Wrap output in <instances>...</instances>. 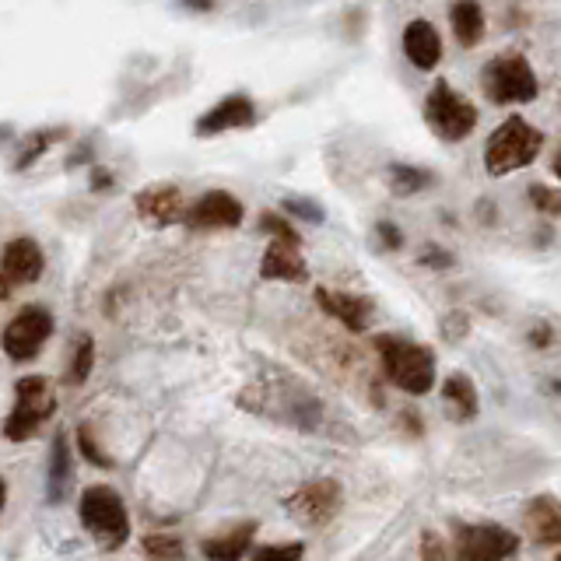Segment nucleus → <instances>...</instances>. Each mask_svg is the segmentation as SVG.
Instances as JSON below:
<instances>
[{
    "label": "nucleus",
    "instance_id": "f257e3e1",
    "mask_svg": "<svg viewBox=\"0 0 561 561\" xmlns=\"http://www.w3.org/2000/svg\"><path fill=\"white\" fill-rule=\"evenodd\" d=\"M544 148V134L537 127H529L526 120L512 116L506 120L502 127H498L491 137H488V148H485V169L488 176H509L516 173V169L529 165L540 154Z\"/></svg>",
    "mask_w": 561,
    "mask_h": 561
},
{
    "label": "nucleus",
    "instance_id": "f03ea898",
    "mask_svg": "<svg viewBox=\"0 0 561 561\" xmlns=\"http://www.w3.org/2000/svg\"><path fill=\"white\" fill-rule=\"evenodd\" d=\"M379 354H383L386 376L394 379V386H400L403 394L421 397L432 389L435 358L428 348L411 345V340H400V337H379Z\"/></svg>",
    "mask_w": 561,
    "mask_h": 561
},
{
    "label": "nucleus",
    "instance_id": "7ed1b4c3",
    "mask_svg": "<svg viewBox=\"0 0 561 561\" xmlns=\"http://www.w3.org/2000/svg\"><path fill=\"white\" fill-rule=\"evenodd\" d=\"M14 394H18V403H14V411L4 421V435L11 442H25V439H33L42 421L53 414L57 400H53V386L46 383L42 376L18 379Z\"/></svg>",
    "mask_w": 561,
    "mask_h": 561
},
{
    "label": "nucleus",
    "instance_id": "20e7f679",
    "mask_svg": "<svg viewBox=\"0 0 561 561\" xmlns=\"http://www.w3.org/2000/svg\"><path fill=\"white\" fill-rule=\"evenodd\" d=\"M537 74L526 64V57L509 53V57H495L485 67V96L498 105H512V102H534L537 99Z\"/></svg>",
    "mask_w": 561,
    "mask_h": 561
},
{
    "label": "nucleus",
    "instance_id": "39448f33",
    "mask_svg": "<svg viewBox=\"0 0 561 561\" xmlns=\"http://www.w3.org/2000/svg\"><path fill=\"white\" fill-rule=\"evenodd\" d=\"M425 120L442 140H463L477 127V109L463 96H457V91L449 88L446 82H439L432 88L428 102H425Z\"/></svg>",
    "mask_w": 561,
    "mask_h": 561
},
{
    "label": "nucleus",
    "instance_id": "423d86ee",
    "mask_svg": "<svg viewBox=\"0 0 561 561\" xmlns=\"http://www.w3.org/2000/svg\"><path fill=\"white\" fill-rule=\"evenodd\" d=\"M82 523L96 537H109V544H120L130 534L127 506H123V498L105 485H91L82 495Z\"/></svg>",
    "mask_w": 561,
    "mask_h": 561
},
{
    "label": "nucleus",
    "instance_id": "0eeeda50",
    "mask_svg": "<svg viewBox=\"0 0 561 561\" xmlns=\"http://www.w3.org/2000/svg\"><path fill=\"white\" fill-rule=\"evenodd\" d=\"M50 334H53V316L42 306H28L4 326V351L14 362H28V358H36L42 351Z\"/></svg>",
    "mask_w": 561,
    "mask_h": 561
},
{
    "label": "nucleus",
    "instance_id": "6e6552de",
    "mask_svg": "<svg viewBox=\"0 0 561 561\" xmlns=\"http://www.w3.org/2000/svg\"><path fill=\"white\" fill-rule=\"evenodd\" d=\"M520 551V537L509 534L506 526H460L457 534V554L463 561H498Z\"/></svg>",
    "mask_w": 561,
    "mask_h": 561
},
{
    "label": "nucleus",
    "instance_id": "1a4fd4ad",
    "mask_svg": "<svg viewBox=\"0 0 561 561\" xmlns=\"http://www.w3.org/2000/svg\"><path fill=\"white\" fill-rule=\"evenodd\" d=\"M340 509V485L337 481H313V485H302L288 498V512L306 526H323L337 516Z\"/></svg>",
    "mask_w": 561,
    "mask_h": 561
},
{
    "label": "nucleus",
    "instance_id": "9d476101",
    "mask_svg": "<svg viewBox=\"0 0 561 561\" xmlns=\"http://www.w3.org/2000/svg\"><path fill=\"white\" fill-rule=\"evenodd\" d=\"M42 274V249L33 239H11L4 257H0V280L8 288H22L33 285Z\"/></svg>",
    "mask_w": 561,
    "mask_h": 561
},
{
    "label": "nucleus",
    "instance_id": "9b49d317",
    "mask_svg": "<svg viewBox=\"0 0 561 561\" xmlns=\"http://www.w3.org/2000/svg\"><path fill=\"white\" fill-rule=\"evenodd\" d=\"M194 228H236L242 222V204L225 190H211L186 214Z\"/></svg>",
    "mask_w": 561,
    "mask_h": 561
},
{
    "label": "nucleus",
    "instance_id": "f8f14e48",
    "mask_svg": "<svg viewBox=\"0 0 561 561\" xmlns=\"http://www.w3.org/2000/svg\"><path fill=\"white\" fill-rule=\"evenodd\" d=\"M253 120H257V105L253 102H249L246 96H228L197 120V134L208 137V134H222V130H232V127H249Z\"/></svg>",
    "mask_w": 561,
    "mask_h": 561
},
{
    "label": "nucleus",
    "instance_id": "ddd939ff",
    "mask_svg": "<svg viewBox=\"0 0 561 561\" xmlns=\"http://www.w3.org/2000/svg\"><path fill=\"white\" fill-rule=\"evenodd\" d=\"M403 53H408V60L417 71H432L435 64H439V60H442V39L432 28V22L417 18V22H411L408 28H403Z\"/></svg>",
    "mask_w": 561,
    "mask_h": 561
},
{
    "label": "nucleus",
    "instance_id": "4468645a",
    "mask_svg": "<svg viewBox=\"0 0 561 561\" xmlns=\"http://www.w3.org/2000/svg\"><path fill=\"white\" fill-rule=\"evenodd\" d=\"M316 302H320L331 316H337L340 323H345L348 331H354V334H362L365 326L372 323V302L362 299V295L326 291V288H320V291H316Z\"/></svg>",
    "mask_w": 561,
    "mask_h": 561
},
{
    "label": "nucleus",
    "instance_id": "2eb2a0df",
    "mask_svg": "<svg viewBox=\"0 0 561 561\" xmlns=\"http://www.w3.org/2000/svg\"><path fill=\"white\" fill-rule=\"evenodd\" d=\"M260 274L271 277V280H309V267L299 257V242L274 239L267 257H263V263H260Z\"/></svg>",
    "mask_w": 561,
    "mask_h": 561
},
{
    "label": "nucleus",
    "instance_id": "dca6fc26",
    "mask_svg": "<svg viewBox=\"0 0 561 561\" xmlns=\"http://www.w3.org/2000/svg\"><path fill=\"white\" fill-rule=\"evenodd\" d=\"M523 523L537 544H561V506L551 495H540L534 502H526Z\"/></svg>",
    "mask_w": 561,
    "mask_h": 561
},
{
    "label": "nucleus",
    "instance_id": "f3484780",
    "mask_svg": "<svg viewBox=\"0 0 561 561\" xmlns=\"http://www.w3.org/2000/svg\"><path fill=\"white\" fill-rule=\"evenodd\" d=\"M453 33L460 46H477L485 39V11H481L477 0H460V4H453Z\"/></svg>",
    "mask_w": 561,
    "mask_h": 561
},
{
    "label": "nucleus",
    "instance_id": "a211bd4d",
    "mask_svg": "<svg viewBox=\"0 0 561 561\" xmlns=\"http://www.w3.org/2000/svg\"><path fill=\"white\" fill-rule=\"evenodd\" d=\"M137 211L151 217V222L165 225L179 214V197H176V190H165V186L162 190H145L137 197Z\"/></svg>",
    "mask_w": 561,
    "mask_h": 561
},
{
    "label": "nucleus",
    "instance_id": "6ab92c4d",
    "mask_svg": "<svg viewBox=\"0 0 561 561\" xmlns=\"http://www.w3.org/2000/svg\"><path fill=\"white\" fill-rule=\"evenodd\" d=\"M442 394H446V400L457 408V417H460V421H471V417L477 414V389H474L471 379L463 376V372H457V376L446 379Z\"/></svg>",
    "mask_w": 561,
    "mask_h": 561
},
{
    "label": "nucleus",
    "instance_id": "aec40b11",
    "mask_svg": "<svg viewBox=\"0 0 561 561\" xmlns=\"http://www.w3.org/2000/svg\"><path fill=\"white\" fill-rule=\"evenodd\" d=\"M67 481H71V449H67L64 435H57V439H53V457H50V498H53V502L64 498Z\"/></svg>",
    "mask_w": 561,
    "mask_h": 561
},
{
    "label": "nucleus",
    "instance_id": "412c9836",
    "mask_svg": "<svg viewBox=\"0 0 561 561\" xmlns=\"http://www.w3.org/2000/svg\"><path fill=\"white\" fill-rule=\"evenodd\" d=\"M249 540H253V526H242L225 540H208L200 551H204L208 558H217V561H232V558H239L249 548Z\"/></svg>",
    "mask_w": 561,
    "mask_h": 561
},
{
    "label": "nucleus",
    "instance_id": "4be33fe9",
    "mask_svg": "<svg viewBox=\"0 0 561 561\" xmlns=\"http://www.w3.org/2000/svg\"><path fill=\"white\" fill-rule=\"evenodd\" d=\"M389 183H394V194L411 197V194L421 190V186H428L432 176L421 173V169H411V165H394V173H389Z\"/></svg>",
    "mask_w": 561,
    "mask_h": 561
},
{
    "label": "nucleus",
    "instance_id": "5701e85b",
    "mask_svg": "<svg viewBox=\"0 0 561 561\" xmlns=\"http://www.w3.org/2000/svg\"><path fill=\"white\" fill-rule=\"evenodd\" d=\"M91 362H96V340H91V337H82V345H77V354H74V362H71L67 379H71V383H85L88 372H91Z\"/></svg>",
    "mask_w": 561,
    "mask_h": 561
},
{
    "label": "nucleus",
    "instance_id": "b1692460",
    "mask_svg": "<svg viewBox=\"0 0 561 561\" xmlns=\"http://www.w3.org/2000/svg\"><path fill=\"white\" fill-rule=\"evenodd\" d=\"M529 197H534V208L544 211V214H561V194L548 190V186H534L529 190Z\"/></svg>",
    "mask_w": 561,
    "mask_h": 561
},
{
    "label": "nucleus",
    "instance_id": "393cba45",
    "mask_svg": "<svg viewBox=\"0 0 561 561\" xmlns=\"http://www.w3.org/2000/svg\"><path fill=\"white\" fill-rule=\"evenodd\" d=\"M263 228L271 232L274 239H288V242H299V232H295L285 217H277V214H263Z\"/></svg>",
    "mask_w": 561,
    "mask_h": 561
},
{
    "label": "nucleus",
    "instance_id": "a878e982",
    "mask_svg": "<svg viewBox=\"0 0 561 561\" xmlns=\"http://www.w3.org/2000/svg\"><path fill=\"white\" fill-rule=\"evenodd\" d=\"M77 442H82V449H85V457L96 463V466H113V460H109L105 453H99V446L91 442V435H88V428H82L77 432Z\"/></svg>",
    "mask_w": 561,
    "mask_h": 561
},
{
    "label": "nucleus",
    "instance_id": "bb28decb",
    "mask_svg": "<svg viewBox=\"0 0 561 561\" xmlns=\"http://www.w3.org/2000/svg\"><path fill=\"white\" fill-rule=\"evenodd\" d=\"M145 551L148 554H159V558H176L179 554V544L176 540H165V537H151L145 544Z\"/></svg>",
    "mask_w": 561,
    "mask_h": 561
},
{
    "label": "nucleus",
    "instance_id": "cd10ccee",
    "mask_svg": "<svg viewBox=\"0 0 561 561\" xmlns=\"http://www.w3.org/2000/svg\"><path fill=\"white\" fill-rule=\"evenodd\" d=\"M285 208H288L291 214L306 217V222H323V211H320L316 204H309V200H288Z\"/></svg>",
    "mask_w": 561,
    "mask_h": 561
},
{
    "label": "nucleus",
    "instance_id": "c85d7f7f",
    "mask_svg": "<svg viewBox=\"0 0 561 561\" xmlns=\"http://www.w3.org/2000/svg\"><path fill=\"white\" fill-rule=\"evenodd\" d=\"M271 554L299 558V554H302V544H271V548H260V551H257V558H271Z\"/></svg>",
    "mask_w": 561,
    "mask_h": 561
},
{
    "label": "nucleus",
    "instance_id": "c756f323",
    "mask_svg": "<svg viewBox=\"0 0 561 561\" xmlns=\"http://www.w3.org/2000/svg\"><path fill=\"white\" fill-rule=\"evenodd\" d=\"M379 236H383V242L389 246V249H397L403 239H400V232L394 228V225H389V222H379Z\"/></svg>",
    "mask_w": 561,
    "mask_h": 561
},
{
    "label": "nucleus",
    "instance_id": "7c9ffc66",
    "mask_svg": "<svg viewBox=\"0 0 561 561\" xmlns=\"http://www.w3.org/2000/svg\"><path fill=\"white\" fill-rule=\"evenodd\" d=\"M421 260H425V263H432V267H449V263H453V260H449L446 253H442V249H425V257H421Z\"/></svg>",
    "mask_w": 561,
    "mask_h": 561
},
{
    "label": "nucleus",
    "instance_id": "2f4dec72",
    "mask_svg": "<svg viewBox=\"0 0 561 561\" xmlns=\"http://www.w3.org/2000/svg\"><path fill=\"white\" fill-rule=\"evenodd\" d=\"M4 502H8V485L0 481V509H4Z\"/></svg>",
    "mask_w": 561,
    "mask_h": 561
},
{
    "label": "nucleus",
    "instance_id": "473e14b6",
    "mask_svg": "<svg viewBox=\"0 0 561 561\" xmlns=\"http://www.w3.org/2000/svg\"><path fill=\"white\" fill-rule=\"evenodd\" d=\"M554 176H558V179H561V151H558V154H554Z\"/></svg>",
    "mask_w": 561,
    "mask_h": 561
}]
</instances>
